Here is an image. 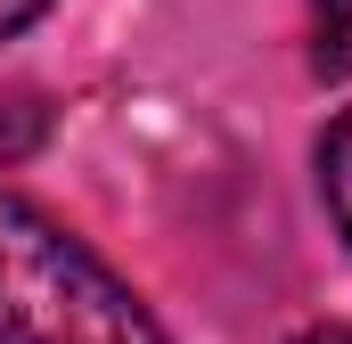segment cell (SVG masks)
<instances>
[{"instance_id": "cell-3", "label": "cell", "mask_w": 352, "mask_h": 344, "mask_svg": "<svg viewBox=\"0 0 352 344\" xmlns=\"http://www.w3.org/2000/svg\"><path fill=\"white\" fill-rule=\"evenodd\" d=\"M311 50L328 74H352V0H311Z\"/></svg>"}, {"instance_id": "cell-4", "label": "cell", "mask_w": 352, "mask_h": 344, "mask_svg": "<svg viewBox=\"0 0 352 344\" xmlns=\"http://www.w3.org/2000/svg\"><path fill=\"white\" fill-rule=\"evenodd\" d=\"M50 17V0H0V41H16L25 25H41Z\"/></svg>"}, {"instance_id": "cell-5", "label": "cell", "mask_w": 352, "mask_h": 344, "mask_svg": "<svg viewBox=\"0 0 352 344\" xmlns=\"http://www.w3.org/2000/svg\"><path fill=\"white\" fill-rule=\"evenodd\" d=\"M295 344H352V328H344V320H328V328H303Z\"/></svg>"}, {"instance_id": "cell-1", "label": "cell", "mask_w": 352, "mask_h": 344, "mask_svg": "<svg viewBox=\"0 0 352 344\" xmlns=\"http://www.w3.org/2000/svg\"><path fill=\"white\" fill-rule=\"evenodd\" d=\"M0 344H164V328L66 222L0 189Z\"/></svg>"}, {"instance_id": "cell-2", "label": "cell", "mask_w": 352, "mask_h": 344, "mask_svg": "<svg viewBox=\"0 0 352 344\" xmlns=\"http://www.w3.org/2000/svg\"><path fill=\"white\" fill-rule=\"evenodd\" d=\"M311 164H320V205H328V222L352 238V107L320 131V156H311Z\"/></svg>"}]
</instances>
